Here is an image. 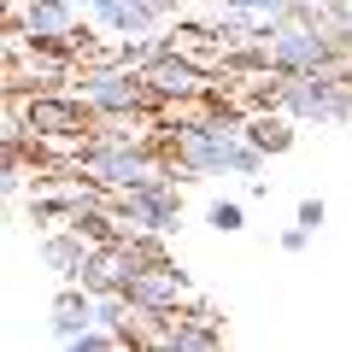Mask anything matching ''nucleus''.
Returning <instances> with one entry per match:
<instances>
[{
	"mask_svg": "<svg viewBox=\"0 0 352 352\" xmlns=\"http://www.w3.org/2000/svg\"><path fill=\"white\" fill-rule=\"evenodd\" d=\"M41 258H47V270L59 282H82V264L94 258V241H88L82 229H59V235L41 241Z\"/></svg>",
	"mask_w": 352,
	"mask_h": 352,
	"instance_id": "nucleus-11",
	"label": "nucleus"
},
{
	"mask_svg": "<svg viewBox=\"0 0 352 352\" xmlns=\"http://www.w3.org/2000/svg\"><path fill=\"white\" fill-rule=\"evenodd\" d=\"M170 164L188 176H258L264 153L247 141V124L235 118H194L170 135Z\"/></svg>",
	"mask_w": 352,
	"mask_h": 352,
	"instance_id": "nucleus-1",
	"label": "nucleus"
},
{
	"mask_svg": "<svg viewBox=\"0 0 352 352\" xmlns=\"http://www.w3.org/2000/svg\"><path fill=\"white\" fill-rule=\"evenodd\" d=\"M88 18L100 30H112V36H153L159 30V18L147 12V6H135V0H88Z\"/></svg>",
	"mask_w": 352,
	"mask_h": 352,
	"instance_id": "nucleus-13",
	"label": "nucleus"
},
{
	"mask_svg": "<svg viewBox=\"0 0 352 352\" xmlns=\"http://www.w3.org/2000/svg\"><path fill=\"white\" fill-rule=\"evenodd\" d=\"M247 141L264 153V159H270V153H288V147H294V118H288V112L252 118V124H247Z\"/></svg>",
	"mask_w": 352,
	"mask_h": 352,
	"instance_id": "nucleus-15",
	"label": "nucleus"
},
{
	"mask_svg": "<svg viewBox=\"0 0 352 352\" xmlns=\"http://www.w3.org/2000/svg\"><path fill=\"white\" fill-rule=\"evenodd\" d=\"M118 264H124V276H141V270H153V264H164L159 247H147V241H135V229H129V241H112Z\"/></svg>",
	"mask_w": 352,
	"mask_h": 352,
	"instance_id": "nucleus-16",
	"label": "nucleus"
},
{
	"mask_svg": "<svg viewBox=\"0 0 352 352\" xmlns=\"http://www.w3.org/2000/svg\"><path fill=\"white\" fill-rule=\"evenodd\" d=\"M18 36L36 47H59L76 36V0H24L18 6Z\"/></svg>",
	"mask_w": 352,
	"mask_h": 352,
	"instance_id": "nucleus-8",
	"label": "nucleus"
},
{
	"mask_svg": "<svg viewBox=\"0 0 352 352\" xmlns=\"http://www.w3.org/2000/svg\"><path fill=\"white\" fill-rule=\"evenodd\" d=\"M141 76L153 82L159 100H194V94H206V71H200V65H188L182 53H159Z\"/></svg>",
	"mask_w": 352,
	"mask_h": 352,
	"instance_id": "nucleus-9",
	"label": "nucleus"
},
{
	"mask_svg": "<svg viewBox=\"0 0 352 352\" xmlns=\"http://www.w3.org/2000/svg\"><path fill=\"white\" fill-rule=\"evenodd\" d=\"M305 241H311V229H305V223L282 229V252H305Z\"/></svg>",
	"mask_w": 352,
	"mask_h": 352,
	"instance_id": "nucleus-21",
	"label": "nucleus"
},
{
	"mask_svg": "<svg viewBox=\"0 0 352 352\" xmlns=\"http://www.w3.org/2000/svg\"><path fill=\"white\" fill-rule=\"evenodd\" d=\"M18 112H24V124L36 129V135H76V129H82V100H53V94H36V100H24Z\"/></svg>",
	"mask_w": 352,
	"mask_h": 352,
	"instance_id": "nucleus-12",
	"label": "nucleus"
},
{
	"mask_svg": "<svg viewBox=\"0 0 352 352\" xmlns=\"http://www.w3.org/2000/svg\"><path fill=\"white\" fill-rule=\"evenodd\" d=\"M124 294H129V305H135L147 323H164V317H176L182 305L194 300V288L176 276L170 264H153V270H141V276H129Z\"/></svg>",
	"mask_w": 352,
	"mask_h": 352,
	"instance_id": "nucleus-7",
	"label": "nucleus"
},
{
	"mask_svg": "<svg viewBox=\"0 0 352 352\" xmlns=\"http://www.w3.org/2000/svg\"><path fill=\"white\" fill-rule=\"evenodd\" d=\"M276 112H288L294 124H352V71H300L282 76L270 94Z\"/></svg>",
	"mask_w": 352,
	"mask_h": 352,
	"instance_id": "nucleus-2",
	"label": "nucleus"
},
{
	"mask_svg": "<svg viewBox=\"0 0 352 352\" xmlns=\"http://www.w3.org/2000/svg\"><path fill=\"white\" fill-rule=\"evenodd\" d=\"M206 223H212L217 235H235V229H247V206L241 200H212L206 206Z\"/></svg>",
	"mask_w": 352,
	"mask_h": 352,
	"instance_id": "nucleus-17",
	"label": "nucleus"
},
{
	"mask_svg": "<svg viewBox=\"0 0 352 352\" xmlns=\"http://www.w3.org/2000/svg\"><path fill=\"white\" fill-rule=\"evenodd\" d=\"M124 264H118V252L112 247H94V258L82 264V288L94 294V300H100V294H124Z\"/></svg>",
	"mask_w": 352,
	"mask_h": 352,
	"instance_id": "nucleus-14",
	"label": "nucleus"
},
{
	"mask_svg": "<svg viewBox=\"0 0 352 352\" xmlns=\"http://www.w3.org/2000/svg\"><path fill=\"white\" fill-rule=\"evenodd\" d=\"M235 6H247V12H258V18H294L300 0H235Z\"/></svg>",
	"mask_w": 352,
	"mask_h": 352,
	"instance_id": "nucleus-19",
	"label": "nucleus"
},
{
	"mask_svg": "<svg viewBox=\"0 0 352 352\" xmlns=\"http://www.w3.org/2000/svg\"><path fill=\"white\" fill-rule=\"evenodd\" d=\"M294 223H305V229L317 235V229L329 223V206H323V200H300V217H294Z\"/></svg>",
	"mask_w": 352,
	"mask_h": 352,
	"instance_id": "nucleus-20",
	"label": "nucleus"
},
{
	"mask_svg": "<svg viewBox=\"0 0 352 352\" xmlns=\"http://www.w3.org/2000/svg\"><path fill=\"white\" fill-rule=\"evenodd\" d=\"M82 176L94 182V188H135V182H147V176H159V153H153V141H88L82 147Z\"/></svg>",
	"mask_w": 352,
	"mask_h": 352,
	"instance_id": "nucleus-5",
	"label": "nucleus"
},
{
	"mask_svg": "<svg viewBox=\"0 0 352 352\" xmlns=\"http://www.w3.org/2000/svg\"><path fill=\"white\" fill-rule=\"evenodd\" d=\"M340 41L329 24L317 18H282L276 36H270V71L276 76H300V71H335L340 65Z\"/></svg>",
	"mask_w": 352,
	"mask_h": 352,
	"instance_id": "nucleus-3",
	"label": "nucleus"
},
{
	"mask_svg": "<svg viewBox=\"0 0 352 352\" xmlns=\"http://www.w3.org/2000/svg\"><path fill=\"white\" fill-rule=\"evenodd\" d=\"M47 329H53V340H59V346H76V340L94 329V294H88L82 282H65V294L53 300Z\"/></svg>",
	"mask_w": 352,
	"mask_h": 352,
	"instance_id": "nucleus-10",
	"label": "nucleus"
},
{
	"mask_svg": "<svg viewBox=\"0 0 352 352\" xmlns=\"http://www.w3.org/2000/svg\"><path fill=\"white\" fill-rule=\"evenodd\" d=\"M76 100L94 118H141L147 106H159V94H153V82L141 71H129V65L112 59V65H100V71L76 76Z\"/></svg>",
	"mask_w": 352,
	"mask_h": 352,
	"instance_id": "nucleus-4",
	"label": "nucleus"
},
{
	"mask_svg": "<svg viewBox=\"0 0 352 352\" xmlns=\"http://www.w3.org/2000/svg\"><path fill=\"white\" fill-rule=\"evenodd\" d=\"M118 217H124L135 235H170L176 223H182V194H176L170 176H147V182H135V188L118 194Z\"/></svg>",
	"mask_w": 352,
	"mask_h": 352,
	"instance_id": "nucleus-6",
	"label": "nucleus"
},
{
	"mask_svg": "<svg viewBox=\"0 0 352 352\" xmlns=\"http://www.w3.org/2000/svg\"><path fill=\"white\" fill-rule=\"evenodd\" d=\"M323 24L335 30V41L352 53V0H323Z\"/></svg>",
	"mask_w": 352,
	"mask_h": 352,
	"instance_id": "nucleus-18",
	"label": "nucleus"
}]
</instances>
